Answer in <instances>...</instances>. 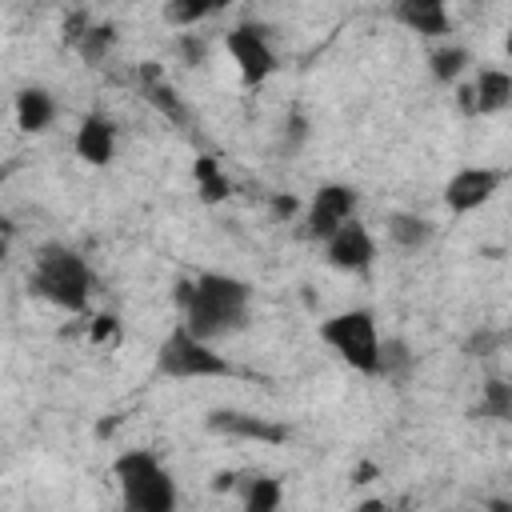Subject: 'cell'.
Listing matches in <instances>:
<instances>
[{
	"instance_id": "obj_16",
	"label": "cell",
	"mask_w": 512,
	"mask_h": 512,
	"mask_svg": "<svg viewBox=\"0 0 512 512\" xmlns=\"http://www.w3.org/2000/svg\"><path fill=\"white\" fill-rule=\"evenodd\" d=\"M432 232H436V224H432L428 216H420V212H392V216H388V240H392L396 248H404V252L428 248Z\"/></svg>"
},
{
	"instance_id": "obj_6",
	"label": "cell",
	"mask_w": 512,
	"mask_h": 512,
	"mask_svg": "<svg viewBox=\"0 0 512 512\" xmlns=\"http://www.w3.org/2000/svg\"><path fill=\"white\" fill-rule=\"evenodd\" d=\"M224 52L232 56L236 72L244 84H264L276 68H280V56L268 40V32L260 24H236L224 32Z\"/></svg>"
},
{
	"instance_id": "obj_21",
	"label": "cell",
	"mask_w": 512,
	"mask_h": 512,
	"mask_svg": "<svg viewBox=\"0 0 512 512\" xmlns=\"http://www.w3.org/2000/svg\"><path fill=\"white\" fill-rule=\"evenodd\" d=\"M468 64H472V52H468L464 44H440V48H432V56H428V72H432V80H440V84H456V80L468 72Z\"/></svg>"
},
{
	"instance_id": "obj_15",
	"label": "cell",
	"mask_w": 512,
	"mask_h": 512,
	"mask_svg": "<svg viewBox=\"0 0 512 512\" xmlns=\"http://www.w3.org/2000/svg\"><path fill=\"white\" fill-rule=\"evenodd\" d=\"M144 96H148V104H152L164 120H172V124H188V108H184L180 92L164 80V72H160L156 64H144Z\"/></svg>"
},
{
	"instance_id": "obj_8",
	"label": "cell",
	"mask_w": 512,
	"mask_h": 512,
	"mask_svg": "<svg viewBox=\"0 0 512 512\" xmlns=\"http://www.w3.org/2000/svg\"><path fill=\"white\" fill-rule=\"evenodd\" d=\"M504 184V172L500 168H488V164H464L448 176L444 184V208L452 216H468L476 208H484Z\"/></svg>"
},
{
	"instance_id": "obj_7",
	"label": "cell",
	"mask_w": 512,
	"mask_h": 512,
	"mask_svg": "<svg viewBox=\"0 0 512 512\" xmlns=\"http://www.w3.org/2000/svg\"><path fill=\"white\" fill-rule=\"evenodd\" d=\"M356 204H360V192H356L352 184H340V180L320 184V188L312 192L308 208H304V236L324 244L344 220L356 216Z\"/></svg>"
},
{
	"instance_id": "obj_11",
	"label": "cell",
	"mask_w": 512,
	"mask_h": 512,
	"mask_svg": "<svg viewBox=\"0 0 512 512\" xmlns=\"http://www.w3.org/2000/svg\"><path fill=\"white\" fill-rule=\"evenodd\" d=\"M460 100H464V108L472 116H496V112L512 108V72H504L496 64L480 68L472 76V84L460 92Z\"/></svg>"
},
{
	"instance_id": "obj_24",
	"label": "cell",
	"mask_w": 512,
	"mask_h": 512,
	"mask_svg": "<svg viewBox=\"0 0 512 512\" xmlns=\"http://www.w3.org/2000/svg\"><path fill=\"white\" fill-rule=\"evenodd\" d=\"M176 52L188 60V64H204V56H208V44L200 40V36H192V32H180V40H176Z\"/></svg>"
},
{
	"instance_id": "obj_19",
	"label": "cell",
	"mask_w": 512,
	"mask_h": 512,
	"mask_svg": "<svg viewBox=\"0 0 512 512\" xmlns=\"http://www.w3.org/2000/svg\"><path fill=\"white\" fill-rule=\"evenodd\" d=\"M232 0H164V8H160V16H164V24H172V28H196V24H204L208 16H216V12H224Z\"/></svg>"
},
{
	"instance_id": "obj_22",
	"label": "cell",
	"mask_w": 512,
	"mask_h": 512,
	"mask_svg": "<svg viewBox=\"0 0 512 512\" xmlns=\"http://www.w3.org/2000/svg\"><path fill=\"white\" fill-rule=\"evenodd\" d=\"M240 504L248 512H276L280 508V480H272V476H248L240 484Z\"/></svg>"
},
{
	"instance_id": "obj_18",
	"label": "cell",
	"mask_w": 512,
	"mask_h": 512,
	"mask_svg": "<svg viewBox=\"0 0 512 512\" xmlns=\"http://www.w3.org/2000/svg\"><path fill=\"white\" fill-rule=\"evenodd\" d=\"M472 416H480V420H496V424H512V380L488 376L484 388H480V400H476Z\"/></svg>"
},
{
	"instance_id": "obj_3",
	"label": "cell",
	"mask_w": 512,
	"mask_h": 512,
	"mask_svg": "<svg viewBox=\"0 0 512 512\" xmlns=\"http://www.w3.org/2000/svg\"><path fill=\"white\" fill-rule=\"evenodd\" d=\"M112 480L128 512H172L176 508V480L164 460L148 448H128L112 460Z\"/></svg>"
},
{
	"instance_id": "obj_13",
	"label": "cell",
	"mask_w": 512,
	"mask_h": 512,
	"mask_svg": "<svg viewBox=\"0 0 512 512\" xmlns=\"http://www.w3.org/2000/svg\"><path fill=\"white\" fill-rule=\"evenodd\" d=\"M72 148H76V156H80L84 164H92V168L112 164V156H116V124H112L108 116H100V112L84 116L80 128H76V136H72Z\"/></svg>"
},
{
	"instance_id": "obj_5",
	"label": "cell",
	"mask_w": 512,
	"mask_h": 512,
	"mask_svg": "<svg viewBox=\"0 0 512 512\" xmlns=\"http://www.w3.org/2000/svg\"><path fill=\"white\" fill-rule=\"evenodd\" d=\"M156 372L168 380H212V376H232V360L224 352H216L212 340L196 336L192 328L176 324L156 352Z\"/></svg>"
},
{
	"instance_id": "obj_10",
	"label": "cell",
	"mask_w": 512,
	"mask_h": 512,
	"mask_svg": "<svg viewBox=\"0 0 512 512\" xmlns=\"http://www.w3.org/2000/svg\"><path fill=\"white\" fill-rule=\"evenodd\" d=\"M204 428H208V432H216V436L264 440V444H280V440H288V428H284V424H272L268 416L240 412V408H216V412H208Z\"/></svg>"
},
{
	"instance_id": "obj_12",
	"label": "cell",
	"mask_w": 512,
	"mask_h": 512,
	"mask_svg": "<svg viewBox=\"0 0 512 512\" xmlns=\"http://www.w3.org/2000/svg\"><path fill=\"white\" fill-rule=\"evenodd\" d=\"M392 20L428 40H444L452 32L448 0H392Z\"/></svg>"
},
{
	"instance_id": "obj_23",
	"label": "cell",
	"mask_w": 512,
	"mask_h": 512,
	"mask_svg": "<svg viewBox=\"0 0 512 512\" xmlns=\"http://www.w3.org/2000/svg\"><path fill=\"white\" fill-rule=\"evenodd\" d=\"M112 44H116L112 24H92V28H84V32H80L76 52H80L88 64H96V60H104V56H108V48H112Z\"/></svg>"
},
{
	"instance_id": "obj_25",
	"label": "cell",
	"mask_w": 512,
	"mask_h": 512,
	"mask_svg": "<svg viewBox=\"0 0 512 512\" xmlns=\"http://www.w3.org/2000/svg\"><path fill=\"white\" fill-rule=\"evenodd\" d=\"M272 208H276V216H292L300 204H296L292 196H276V200H272Z\"/></svg>"
},
{
	"instance_id": "obj_2",
	"label": "cell",
	"mask_w": 512,
	"mask_h": 512,
	"mask_svg": "<svg viewBox=\"0 0 512 512\" xmlns=\"http://www.w3.org/2000/svg\"><path fill=\"white\" fill-rule=\"evenodd\" d=\"M28 292L60 312H84L92 296V268L76 248L40 244L28 268Z\"/></svg>"
},
{
	"instance_id": "obj_4",
	"label": "cell",
	"mask_w": 512,
	"mask_h": 512,
	"mask_svg": "<svg viewBox=\"0 0 512 512\" xmlns=\"http://www.w3.org/2000/svg\"><path fill=\"white\" fill-rule=\"evenodd\" d=\"M320 340L360 376H376L380 368V328L368 308H344L320 324Z\"/></svg>"
},
{
	"instance_id": "obj_26",
	"label": "cell",
	"mask_w": 512,
	"mask_h": 512,
	"mask_svg": "<svg viewBox=\"0 0 512 512\" xmlns=\"http://www.w3.org/2000/svg\"><path fill=\"white\" fill-rule=\"evenodd\" d=\"M504 52L512 56V28H508V36H504Z\"/></svg>"
},
{
	"instance_id": "obj_1",
	"label": "cell",
	"mask_w": 512,
	"mask_h": 512,
	"mask_svg": "<svg viewBox=\"0 0 512 512\" xmlns=\"http://www.w3.org/2000/svg\"><path fill=\"white\" fill-rule=\"evenodd\" d=\"M180 324L204 340H228L248 328L252 316V288L228 272H200L180 284Z\"/></svg>"
},
{
	"instance_id": "obj_17",
	"label": "cell",
	"mask_w": 512,
	"mask_h": 512,
	"mask_svg": "<svg viewBox=\"0 0 512 512\" xmlns=\"http://www.w3.org/2000/svg\"><path fill=\"white\" fill-rule=\"evenodd\" d=\"M412 372H416V352L400 336H384L380 340V368H376V376L400 388V384H408Z\"/></svg>"
},
{
	"instance_id": "obj_9",
	"label": "cell",
	"mask_w": 512,
	"mask_h": 512,
	"mask_svg": "<svg viewBox=\"0 0 512 512\" xmlns=\"http://www.w3.org/2000/svg\"><path fill=\"white\" fill-rule=\"evenodd\" d=\"M324 260L336 268V272H348V276H360L376 264V236L368 232L364 220H344L328 240H324Z\"/></svg>"
},
{
	"instance_id": "obj_20",
	"label": "cell",
	"mask_w": 512,
	"mask_h": 512,
	"mask_svg": "<svg viewBox=\"0 0 512 512\" xmlns=\"http://www.w3.org/2000/svg\"><path fill=\"white\" fill-rule=\"evenodd\" d=\"M192 184H196V192H200L204 204H220V200H228V192H232V184H228L224 168L216 164V156H196V164H192Z\"/></svg>"
},
{
	"instance_id": "obj_14",
	"label": "cell",
	"mask_w": 512,
	"mask_h": 512,
	"mask_svg": "<svg viewBox=\"0 0 512 512\" xmlns=\"http://www.w3.org/2000/svg\"><path fill=\"white\" fill-rule=\"evenodd\" d=\"M52 120H56V100H52L48 88L28 84V88L16 92V128H20V132L36 136V132H44Z\"/></svg>"
}]
</instances>
